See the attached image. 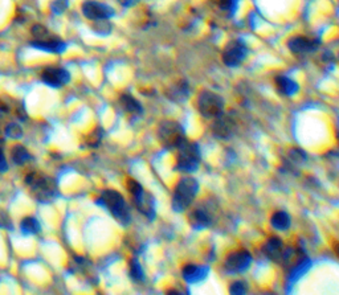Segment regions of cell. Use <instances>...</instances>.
I'll return each mask as SVG.
<instances>
[{
    "label": "cell",
    "instance_id": "6",
    "mask_svg": "<svg viewBox=\"0 0 339 295\" xmlns=\"http://www.w3.org/2000/svg\"><path fill=\"white\" fill-rule=\"evenodd\" d=\"M26 181L28 184L32 192L36 194V198L40 202H51L56 194V187L51 179L39 175V173H31L26 177Z\"/></svg>",
    "mask_w": 339,
    "mask_h": 295
},
{
    "label": "cell",
    "instance_id": "17",
    "mask_svg": "<svg viewBox=\"0 0 339 295\" xmlns=\"http://www.w3.org/2000/svg\"><path fill=\"white\" fill-rule=\"evenodd\" d=\"M263 250L268 258L273 259L276 262H280L282 258V254H284V250H285V246H284V242L280 238L272 237L268 240L267 244L264 245Z\"/></svg>",
    "mask_w": 339,
    "mask_h": 295
},
{
    "label": "cell",
    "instance_id": "9",
    "mask_svg": "<svg viewBox=\"0 0 339 295\" xmlns=\"http://www.w3.org/2000/svg\"><path fill=\"white\" fill-rule=\"evenodd\" d=\"M246 54H248V49L245 44L242 41H233L223 52V61L229 68H235L245 60Z\"/></svg>",
    "mask_w": 339,
    "mask_h": 295
},
{
    "label": "cell",
    "instance_id": "4",
    "mask_svg": "<svg viewBox=\"0 0 339 295\" xmlns=\"http://www.w3.org/2000/svg\"><path fill=\"white\" fill-rule=\"evenodd\" d=\"M158 137L166 148H178L187 138L181 123L175 121H163L158 127Z\"/></svg>",
    "mask_w": 339,
    "mask_h": 295
},
{
    "label": "cell",
    "instance_id": "33",
    "mask_svg": "<svg viewBox=\"0 0 339 295\" xmlns=\"http://www.w3.org/2000/svg\"><path fill=\"white\" fill-rule=\"evenodd\" d=\"M8 169L7 160H6V156H4L3 151L0 150V172H6Z\"/></svg>",
    "mask_w": 339,
    "mask_h": 295
},
{
    "label": "cell",
    "instance_id": "20",
    "mask_svg": "<svg viewBox=\"0 0 339 295\" xmlns=\"http://www.w3.org/2000/svg\"><path fill=\"white\" fill-rule=\"evenodd\" d=\"M167 95L171 101L178 102V104H181V102H184L190 95V87H188V83L186 81H181V82H178L177 85H174V86L170 87V90L167 91Z\"/></svg>",
    "mask_w": 339,
    "mask_h": 295
},
{
    "label": "cell",
    "instance_id": "31",
    "mask_svg": "<svg viewBox=\"0 0 339 295\" xmlns=\"http://www.w3.org/2000/svg\"><path fill=\"white\" fill-rule=\"evenodd\" d=\"M231 294H245L246 292V283L245 282L237 281L235 283H232L231 288H229Z\"/></svg>",
    "mask_w": 339,
    "mask_h": 295
},
{
    "label": "cell",
    "instance_id": "34",
    "mask_svg": "<svg viewBox=\"0 0 339 295\" xmlns=\"http://www.w3.org/2000/svg\"><path fill=\"white\" fill-rule=\"evenodd\" d=\"M8 224H10V220H8L7 215L0 211V228L7 227Z\"/></svg>",
    "mask_w": 339,
    "mask_h": 295
},
{
    "label": "cell",
    "instance_id": "13",
    "mask_svg": "<svg viewBox=\"0 0 339 295\" xmlns=\"http://www.w3.org/2000/svg\"><path fill=\"white\" fill-rule=\"evenodd\" d=\"M288 47L294 54H306L317 51L318 47H319V41L298 36L289 40Z\"/></svg>",
    "mask_w": 339,
    "mask_h": 295
},
{
    "label": "cell",
    "instance_id": "14",
    "mask_svg": "<svg viewBox=\"0 0 339 295\" xmlns=\"http://www.w3.org/2000/svg\"><path fill=\"white\" fill-rule=\"evenodd\" d=\"M31 45L36 49L49 52V53H62L66 49V44L53 36H48L41 40H33Z\"/></svg>",
    "mask_w": 339,
    "mask_h": 295
},
{
    "label": "cell",
    "instance_id": "16",
    "mask_svg": "<svg viewBox=\"0 0 339 295\" xmlns=\"http://www.w3.org/2000/svg\"><path fill=\"white\" fill-rule=\"evenodd\" d=\"M188 221L195 231H203L212 224V217L206 208H196L190 212Z\"/></svg>",
    "mask_w": 339,
    "mask_h": 295
},
{
    "label": "cell",
    "instance_id": "3",
    "mask_svg": "<svg viewBox=\"0 0 339 295\" xmlns=\"http://www.w3.org/2000/svg\"><path fill=\"white\" fill-rule=\"evenodd\" d=\"M127 189L130 191L133 202L137 207V209L143 215L144 217H147L150 221L155 219L156 216V206H155V199L151 193H148L143 189L141 184L138 183L137 180L127 179L126 183Z\"/></svg>",
    "mask_w": 339,
    "mask_h": 295
},
{
    "label": "cell",
    "instance_id": "5",
    "mask_svg": "<svg viewBox=\"0 0 339 295\" xmlns=\"http://www.w3.org/2000/svg\"><path fill=\"white\" fill-rule=\"evenodd\" d=\"M177 150H179L177 169L182 172H195L200 164V151L198 144L186 139Z\"/></svg>",
    "mask_w": 339,
    "mask_h": 295
},
{
    "label": "cell",
    "instance_id": "35",
    "mask_svg": "<svg viewBox=\"0 0 339 295\" xmlns=\"http://www.w3.org/2000/svg\"><path fill=\"white\" fill-rule=\"evenodd\" d=\"M123 7H133L134 4H137L139 0H118Z\"/></svg>",
    "mask_w": 339,
    "mask_h": 295
},
{
    "label": "cell",
    "instance_id": "27",
    "mask_svg": "<svg viewBox=\"0 0 339 295\" xmlns=\"http://www.w3.org/2000/svg\"><path fill=\"white\" fill-rule=\"evenodd\" d=\"M4 134H6V137L11 138V139H20V138L23 137V130L22 127L19 126L18 123L12 122L6 127Z\"/></svg>",
    "mask_w": 339,
    "mask_h": 295
},
{
    "label": "cell",
    "instance_id": "11",
    "mask_svg": "<svg viewBox=\"0 0 339 295\" xmlns=\"http://www.w3.org/2000/svg\"><path fill=\"white\" fill-rule=\"evenodd\" d=\"M82 14L85 18L91 20H101V19H110L114 16V10L110 6L98 2H88L82 6Z\"/></svg>",
    "mask_w": 339,
    "mask_h": 295
},
{
    "label": "cell",
    "instance_id": "29",
    "mask_svg": "<svg viewBox=\"0 0 339 295\" xmlns=\"http://www.w3.org/2000/svg\"><path fill=\"white\" fill-rule=\"evenodd\" d=\"M238 6V0H220L219 2V7L223 10V11L228 12L229 16L235 14L236 10H237Z\"/></svg>",
    "mask_w": 339,
    "mask_h": 295
},
{
    "label": "cell",
    "instance_id": "2",
    "mask_svg": "<svg viewBox=\"0 0 339 295\" xmlns=\"http://www.w3.org/2000/svg\"><path fill=\"white\" fill-rule=\"evenodd\" d=\"M199 192V183L195 177L186 176L179 180L174 189L173 209L175 212H184L195 200Z\"/></svg>",
    "mask_w": 339,
    "mask_h": 295
},
{
    "label": "cell",
    "instance_id": "24",
    "mask_svg": "<svg viewBox=\"0 0 339 295\" xmlns=\"http://www.w3.org/2000/svg\"><path fill=\"white\" fill-rule=\"evenodd\" d=\"M20 229L24 234H36L40 232V223L35 217H26L20 224Z\"/></svg>",
    "mask_w": 339,
    "mask_h": 295
},
{
    "label": "cell",
    "instance_id": "26",
    "mask_svg": "<svg viewBox=\"0 0 339 295\" xmlns=\"http://www.w3.org/2000/svg\"><path fill=\"white\" fill-rule=\"evenodd\" d=\"M130 275L134 281L143 282L144 281V271L142 269L141 263L138 261L137 257H134L130 261Z\"/></svg>",
    "mask_w": 339,
    "mask_h": 295
},
{
    "label": "cell",
    "instance_id": "25",
    "mask_svg": "<svg viewBox=\"0 0 339 295\" xmlns=\"http://www.w3.org/2000/svg\"><path fill=\"white\" fill-rule=\"evenodd\" d=\"M288 158H289L288 162L290 163L293 167H300L306 163L307 155L305 154L301 148H293V150L289 151Z\"/></svg>",
    "mask_w": 339,
    "mask_h": 295
},
{
    "label": "cell",
    "instance_id": "10",
    "mask_svg": "<svg viewBox=\"0 0 339 295\" xmlns=\"http://www.w3.org/2000/svg\"><path fill=\"white\" fill-rule=\"evenodd\" d=\"M41 79L51 87H61L70 81V73L64 68H47L41 73Z\"/></svg>",
    "mask_w": 339,
    "mask_h": 295
},
{
    "label": "cell",
    "instance_id": "28",
    "mask_svg": "<svg viewBox=\"0 0 339 295\" xmlns=\"http://www.w3.org/2000/svg\"><path fill=\"white\" fill-rule=\"evenodd\" d=\"M94 32L100 35H109L112 32V24L108 22V19H101V20H94Z\"/></svg>",
    "mask_w": 339,
    "mask_h": 295
},
{
    "label": "cell",
    "instance_id": "30",
    "mask_svg": "<svg viewBox=\"0 0 339 295\" xmlns=\"http://www.w3.org/2000/svg\"><path fill=\"white\" fill-rule=\"evenodd\" d=\"M104 138V130L101 127H97L93 133L91 134V137L88 138V144L91 147H97L98 144L101 143V139Z\"/></svg>",
    "mask_w": 339,
    "mask_h": 295
},
{
    "label": "cell",
    "instance_id": "19",
    "mask_svg": "<svg viewBox=\"0 0 339 295\" xmlns=\"http://www.w3.org/2000/svg\"><path fill=\"white\" fill-rule=\"evenodd\" d=\"M310 266H311L310 259L306 257V258H303L301 262L294 265L292 269H289V277H288L289 286H293V284L296 283V282L298 281L302 275H305V274L309 271Z\"/></svg>",
    "mask_w": 339,
    "mask_h": 295
},
{
    "label": "cell",
    "instance_id": "32",
    "mask_svg": "<svg viewBox=\"0 0 339 295\" xmlns=\"http://www.w3.org/2000/svg\"><path fill=\"white\" fill-rule=\"evenodd\" d=\"M66 2L65 0H56V2H53V4H52V11L54 12V14H62V12L65 11L66 10Z\"/></svg>",
    "mask_w": 339,
    "mask_h": 295
},
{
    "label": "cell",
    "instance_id": "18",
    "mask_svg": "<svg viewBox=\"0 0 339 295\" xmlns=\"http://www.w3.org/2000/svg\"><path fill=\"white\" fill-rule=\"evenodd\" d=\"M119 105L123 109V112L130 116H141L142 114V105L137 101L131 94H122L119 98Z\"/></svg>",
    "mask_w": 339,
    "mask_h": 295
},
{
    "label": "cell",
    "instance_id": "8",
    "mask_svg": "<svg viewBox=\"0 0 339 295\" xmlns=\"http://www.w3.org/2000/svg\"><path fill=\"white\" fill-rule=\"evenodd\" d=\"M250 263H252L250 253L246 250H238V252L232 253L228 256L225 263H224V269L231 274L244 273L245 270L249 269Z\"/></svg>",
    "mask_w": 339,
    "mask_h": 295
},
{
    "label": "cell",
    "instance_id": "1",
    "mask_svg": "<svg viewBox=\"0 0 339 295\" xmlns=\"http://www.w3.org/2000/svg\"><path fill=\"white\" fill-rule=\"evenodd\" d=\"M97 204L108 209L109 212L112 213V216L121 225H129V223H130L129 207L126 204V200L123 199V196L119 192L113 191V189H106L97 199Z\"/></svg>",
    "mask_w": 339,
    "mask_h": 295
},
{
    "label": "cell",
    "instance_id": "22",
    "mask_svg": "<svg viewBox=\"0 0 339 295\" xmlns=\"http://www.w3.org/2000/svg\"><path fill=\"white\" fill-rule=\"evenodd\" d=\"M272 227L278 229V231H286L290 228V224H292V219L289 216V213L285 211H278V212H274L272 215L271 219Z\"/></svg>",
    "mask_w": 339,
    "mask_h": 295
},
{
    "label": "cell",
    "instance_id": "12",
    "mask_svg": "<svg viewBox=\"0 0 339 295\" xmlns=\"http://www.w3.org/2000/svg\"><path fill=\"white\" fill-rule=\"evenodd\" d=\"M213 119H215L212 126L213 134L217 138H221V139H227V138L231 137L232 134H233V130H235V122L232 121L231 117L225 116L224 113H221V114H219Z\"/></svg>",
    "mask_w": 339,
    "mask_h": 295
},
{
    "label": "cell",
    "instance_id": "23",
    "mask_svg": "<svg viewBox=\"0 0 339 295\" xmlns=\"http://www.w3.org/2000/svg\"><path fill=\"white\" fill-rule=\"evenodd\" d=\"M12 159H14V162L16 164L23 166L31 159V154H29L28 150L24 146H15L12 148Z\"/></svg>",
    "mask_w": 339,
    "mask_h": 295
},
{
    "label": "cell",
    "instance_id": "7",
    "mask_svg": "<svg viewBox=\"0 0 339 295\" xmlns=\"http://www.w3.org/2000/svg\"><path fill=\"white\" fill-rule=\"evenodd\" d=\"M198 109L206 118H215L224 110V100L213 91H202L198 98Z\"/></svg>",
    "mask_w": 339,
    "mask_h": 295
},
{
    "label": "cell",
    "instance_id": "15",
    "mask_svg": "<svg viewBox=\"0 0 339 295\" xmlns=\"http://www.w3.org/2000/svg\"><path fill=\"white\" fill-rule=\"evenodd\" d=\"M183 279L187 283H198L204 281L209 274V266L207 265H186L182 270Z\"/></svg>",
    "mask_w": 339,
    "mask_h": 295
},
{
    "label": "cell",
    "instance_id": "21",
    "mask_svg": "<svg viewBox=\"0 0 339 295\" xmlns=\"http://www.w3.org/2000/svg\"><path fill=\"white\" fill-rule=\"evenodd\" d=\"M276 85H277L278 91L286 95V97H293L298 91V83L289 78V77H277L276 78Z\"/></svg>",
    "mask_w": 339,
    "mask_h": 295
}]
</instances>
